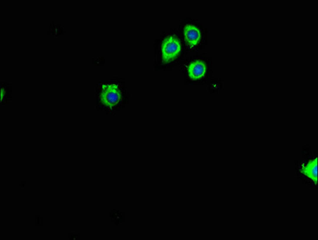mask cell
Returning <instances> with one entry per match:
<instances>
[{
  "mask_svg": "<svg viewBox=\"0 0 318 240\" xmlns=\"http://www.w3.org/2000/svg\"><path fill=\"white\" fill-rule=\"evenodd\" d=\"M181 49L180 42L176 37L171 35L165 38L161 46L162 62L166 63L173 60L179 54Z\"/></svg>",
  "mask_w": 318,
  "mask_h": 240,
  "instance_id": "6da1fadb",
  "label": "cell"
},
{
  "mask_svg": "<svg viewBox=\"0 0 318 240\" xmlns=\"http://www.w3.org/2000/svg\"><path fill=\"white\" fill-rule=\"evenodd\" d=\"M121 93L118 85L115 84H103L100 99L102 103L107 106L111 107L120 101Z\"/></svg>",
  "mask_w": 318,
  "mask_h": 240,
  "instance_id": "7a4b0ae2",
  "label": "cell"
},
{
  "mask_svg": "<svg viewBox=\"0 0 318 240\" xmlns=\"http://www.w3.org/2000/svg\"><path fill=\"white\" fill-rule=\"evenodd\" d=\"M184 34L185 41L190 47H193L196 45L201 38L199 29L191 24H187L184 26Z\"/></svg>",
  "mask_w": 318,
  "mask_h": 240,
  "instance_id": "3957f363",
  "label": "cell"
},
{
  "mask_svg": "<svg viewBox=\"0 0 318 240\" xmlns=\"http://www.w3.org/2000/svg\"><path fill=\"white\" fill-rule=\"evenodd\" d=\"M317 158L310 160L302 165L300 171L301 173L311 179L316 185L317 181Z\"/></svg>",
  "mask_w": 318,
  "mask_h": 240,
  "instance_id": "277c9868",
  "label": "cell"
},
{
  "mask_svg": "<svg viewBox=\"0 0 318 240\" xmlns=\"http://www.w3.org/2000/svg\"><path fill=\"white\" fill-rule=\"evenodd\" d=\"M206 66L203 62L201 61H196L191 63L188 67V74L193 80L201 78L205 75Z\"/></svg>",
  "mask_w": 318,
  "mask_h": 240,
  "instance_id": "5b68a950",
  "label": "cell"
}]
</instances>
